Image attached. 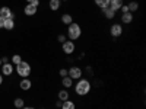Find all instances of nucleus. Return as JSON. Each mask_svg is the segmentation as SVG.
<instances>
[{
    "label": "nucleus",
    "instance_id": "f257e3e1",
    "mask_svg": "<svg viewBox=\"0 0 146 109\" xmlns=\"http://www.w3.org/2000/svg\"><path fill=\"white\" fill-rule=\"evenodd\" d=\"M75 92L78 96H86L91 92V81L88 79H79L75 84Z\"/></svg>",
    "mask_w": 146,
    "mask_h": 109
},
{
    "label": "nucleus",
    "instance_id": "f03ea898",
    "mask_svg": "<svg viewBox=\"0 0 146 109\" xmlns=\"http://www.w3.org/2000/svg\"><path fill=\"white\" fill-rule=\"evenodd\" d=\"M80 35H82V28L79 23L76 22H72L70 25L67 26V38L70 41H76L80 38Z\"/></svg>",
    "mask_w": 146,
    "mask_h": 109
},
{
    "label": "nucleus",
    "instance_id": "7ed1b4c3",
    "mask_svg": "<svg viewBox=\"0 0 146 109\" xmlns=\"http://www.w3.org/2000/svg\"><path fill=\"white\" fill-rule=\"evenodd\" d=\"M16 67V73L21 76V77H29V74H31V66H29V63H27V61H21L18 66H15Z\"/></svg>",
    "mask_w": 146,
    "mask_h": 109
},
{
    "label": "nucleus",
    "instance_id": "20e7f679",
    "mask_svg": "<svg viewBox=\"0 0 146 109\" xmlns=\"http://www.w3.org/2000/svg\"><path fill=\"white\" fill-rule=\"evenodd\" d=\"M62 50H63V53H64V54L70 55V54L75 53V50H76V45H75V42H73V41L67 39L66 42H63V44H62Z\"/></svg>",
    "mask_w": 146,
    "mask_h": 109
},
{
    "label": "nucleus",
    "instance_id": "39448f33",
    "mask_svg": "<svg viewBox=\"0 0 146 109\" xmlns=\"http://www.w3.org/2000/svg\"><path fill=\"white\" fill-rule=\"evenodd\" d=\"M67 76L70 79H73V80H79L82 77V70L79 67H70L67 70Z\"/></svg>",
    "mask_w": 146,
    "mask_h": 109
},
{
    "label": "nucleus",
    "instance_id": "423d86ee",
    "mask_svg": "<svg viewBox=\"0 0 146 109\" xmlns=\"http://www.w3.org/2000/svg\"><path fill=\"white\" fill-rule=\"evenodd\" d=\"M110 33H111V36H114V38H118V36L123 33V26H121L120 23H114V25L110 28Z\"/></svg>",
    "mask_w": 146,
    "mask_h": 109
},
{
    "label": "nucleus",
    "instance_id": "0eeeda50",
    "mask_svg": "<svg viewBox=\"0 0 146 109\" xmlns=\"http://www.w3.org/2000/svg\"><path fill=\"white\" fill-rule=\"evenodd\" d=\"M0 16H2L3 19H15V15L12 13V10L7 6L0 7Z\"/></svg>",
    "mask_w": 146,
    "mask_h": 109
},
{
    "label": "nucleus",
    "instance_id": "6e6552de",
    "mask_svg": "<svg viewBox=\"0 0 146 109\" xmlns=\"http://www.w3.org/2000/svg\"><path fill=\"white\" fill-rule=\"evenodd\" d=\"M19 87L22 89V90H29L31 87H32V81L29 80V79H22L21 80V83H19Z\"/></svg>",
    "mask_w": 146,
    "mask_h": 109
},
{
    "label": "nucleus",
    "instance_id": "1a4fd4ad",
    "mask_svg": "<svg viewBox=\"0 0 146 109\" xmlns=\"http://www.w3.org/2000/svg\"><path fill=\"white\" fill-rule=\"evenodd\" d=\"M12 73H13V66L10 63H6V64L2 66V74L3 76H10Z\"/></svg>",
    "mask_w": 146,
    "mask_h": 109
},
{
    "label": "nucleus",
    "instance_id": "9d476101",
    "mask_svg": "<svg viewBox=\"0 0 146 109\" xmlns=\"http://www.w3.org/2000/svg\"><path fill=\"white\" fill-rule=\"evenodd\" d=\"M36 10H38V7H35V6H32V5H29V3L25 6V9H23V12H25L27 16H34V15L36 13Z\"/></svg>",
    "mask_w": 146,
    "mask_h": 109
},
{
    "label": "nucleus",
    "instance_id": "9b49d317",
    "mask_svg": "<svg viewBox=\"0 0 146 109\" xmlns=\"http://www.w3.org/2000/svg\"><path fill=\"white\" fill-rule=\"evenodd\" d=\"M123 5H124L123 0H110V7H111L114 12L120 10V7L123 6Z\"/></svg>",
    "mask_w": 146,
    "mask_h": 109
},
{
    "label": "nucleus",
    "instance_id": "f8f14e48",
    "mask_svg": "<svg viewBox=\"0 0 146 109\" xmlns=\"http://www.w3.org/2000/svg\"><path fill=\"white\" fill-rule=\"evenodd\" d=\"M121 22L126 23V25L131 23L133 22V13H130V12H127V13H121Z\"/></svg>",
    "mask_w": 146,
    "mask_h": 109
},
{
    "label": "nucleus",
    "instance_id": "ddd939ff",
    "mask_svg": "<svg viewBox=\"0 0 146 109\" xmlns=\"http://www.w3.org/2000/svg\"><path fill=\"white\" fill-rule=\"evenodd\" d=\"M13 28H15V20H13V19H5V22H3V29L12 31Z\"/></svg>",
    "mask_w": 146,
    "mask_h": 109
},
{
    "label": "nucleus",
    "instance_id": "4468645a",
    "mask_svg": "<svg viewBox=\"0 0 146 109\" xmlns=\"http://www.w3.org/2000/svg\"><path fill=\"white\" fill-rule=\"evenodd\" d=\"M102 13H104V16H105L107 19H114L117 12H114L111 7H107V9H104V10H102Z\"/></svg>",
    "mask_w": 146,
    "mask_h": 109
},
{
    "label": "nucleus",
    "instance_id": "2eb2a0df",
    "mask_svg": "<svg viewBox=\"0 0 146 109\" xmlns=\"http://www.w3.org/2000/svg\"><path fill=\"white\" fill-rule=\"evenodd\" d=\"M94 2H95V5L98 6L101 10H104V9L110 7V0H94Z\"/></svg>",
    "mask_w": 146,
    "mask_h": 109
},
{
    "label": "nucleus",
    "instance_id": "dca6fc26",
    "mask_svg": "<svg viewBox=\"0 0 146 109\" xmlns=\"http://www.w3.org/2000/svg\"><path fill=\"white\" fill-rule=\"evenodd\" d=\"M57 96H58V100H62V102H64V100L70 99V95H69V92H67V90H60Z\"/></svg>",
    "mask_w": 146,
    "mask_h": 109
},
{
    "label": "nucleus",
    "instance_id": "f3484780",
    "mask_svg": "<svg viewBox=\"0 0 146 109\" xmlns=\"http://www.w3.org/2000/svg\"><path fill=\"white\" fill-rule=\"evenodd\" d=\"M62 109H76V105H75V102H73V100L67 99V100H64V102H63Z\"/></svg>",
    "mask_w": 146,
    "mask_h": 109
},
{
    "label": "nucleus",
    "instance_id": "a211bd4d",
    "mask_svg": "<svg viewBox=\"0 0 146 109\" xmlns=\"http://www.w3.org/2000/svg\"><path fill=\"white\" fill-rule=\"evenodd\" d=\"M62 84H63V86H64L66 89H70V87L73 86V79H70L69 76H66V77H63Z\"/></svg>",
    "mask_w": 146,
    "mask_h": 109
},
{
    "label": "nucleus",
    "instance_id": "6ab92c4d",
    "mask_svg": "<svg viewBox=\"0 0 146 109\" xmlns=\"http://www.w3.org/2000/svg\"><path fill=\"white\" fill-rule=\"evenodd\" d=\"M60 5H62V2H60V0H50V3H48L50 9H51V10H54V12L60 9Z\"/></svg>",
    "mask_w": 146,
    "mask_h": 109
},
{
    "label": "nucleus",
    "instance_id": "aec40b11",
    "mask_svg": "<svg viewBox=\"0 0 146 109\" xmlns=\"http://www.w3.org/2000/svg\"><path fill=\"white\" fill-rule=\"evenodd\" d=\"M62 22L64 23V25H70V23L73 22V18H72V15H69V13H64L63 16H62Z\"/></svg>",
    "mask_w": 146,
    "mask_h": 109
},
{
    "label": "nucleus",
    "instance_id": "412c9836",
    "mask_svg": "<svg viewBox=\"0 0 146 109\" xmlns=\"http://www.w3.org/2000/svg\"><path fill=\"white\" fill-rule=\"evenodd\" d=\"M127 7H129V12H130V13H133V12H137L139 3H137V2H130V3L127 5Z\"/></svg>",
    "mask_w": 146,
    "mask_h": 109
},
{
    "label": "nucleus",
    "instance_id": "4be33fe9",
    "mask_svg": "<svg viewBox=\"0 0 146 109\" xmlns=\"http://www.w3.org/2000/svg\"><path fill=\"white\" fill-rule=\"evenodd\" d=\"M21 61H22V58H21V55L15 54L13 57H12V64H13V66H18V64H19Z\"/></svg>",
    "mask_w": 146,
    "mask_h": 109
},
{
    "label": "nucleus",
    "instance_id": "5701e85b",
    "mask_svg": "<svg viewBox=\"0 0 146 109\" xmlns=\"http://www.w3.org/2000/svg\"><path fill=\"white\" fill-rule=\"evenodd\" d=\"M13 105L18 108V109H21V108H23V105H25V102H23V99H21V98H18V99H15V102H13Z\"/></svg>",
    "mask_w": 146,
    "mask_h": 109
},
{
    "label": "nucleus",
    "instance_id": "b1692460",
    "mask_svg": "<svg viewBox=\"0 0 146 109\" xmlns=\"http://www.w3.org/2000/svg\"><path fill=\"white\" fill-rule=\"evenodd\" d=\"M57 41H58L60 44H63V42H66V41H67V36H66V35H63V33H60V35L57 36Z\"/></svg>",
    "mask_w": 146,
    "mask_h": 109
},
{
    "label": "nucleus",
    "instance_id": "393cba45",
    "mask_svg": "<svg viewBox=\"0 0 146 109\" xmlns=\"http://www.w3.org/2000/svg\"><path fill=\"white\" fill-rule=\"evenodd\" d=\"M58 74L62 76V79H63V77H66V76H67V68H62V70L58 71Z\"/></svg>",
    "mask_w": 146,
    "mask_h": 109
},
{
    "label": "nucleus",
    "instance_id": "a878e982",
    "mask_svg": "<svg viewBox=\"0 0 146 109\" xmlns=\"http://www.w3.org/2000/svg\"><path fill=\"white\" fill-rule=\"evenodd\" d=\"M120 12H121V13H127V12H129L127 5H123V6H121V7H120Z\"/></svg>",
    "mask_w": 146,
    "mask_h": 109
},
{
    "label": "nucleus",
    "instance_id": "bb28decb",
    "mask_svg": "<svg viewBox=\"0 0 146 109\" xmlns=\"http://www.w3.org/2000/svg\"><path fill=\"white\" fill-rule=\"evenodd\" d=\"M29 5H32V6H35V7H38V6H40V0H34V2L29 3Z\"/></svg>",
    "mask_w": 146,
    "mask_h": 109
},
{
    "label": "nucleus",
    "instance_id": "cd10ccee",
    "mask_svg": "<svg viewBox=\"0 0 146 109\" xmlns=\"http://www.w3.org/2000/svg\"><path fill=\"white\" fill-rule=\"evenodd\" d=\"M6 63H9V58L7 57H3L2 58V64H6Z\"/></svg>",
    "mask_w": 146,
    "mask_h": 109
},
{
    "label": "nucleus",
    "instance_id": "c85d7f7f",
    "mask_svg": "<svg viewBox=\"0 0 146 109\" xmlns=\"http://www.w3.org/2000/svg\"><path fill=\"white\" fill-rule=\"evenodd\" d=\"M62 105H63V102H62V100L56 102V106H57V108H60V109H62Z\"/></svg>",
    "mask_w": 146,
    "mask_h": 109
},
{
    "label": "nucleus",
    "instance_id": "c756f323",
    "mask_svg": "<svg viewBox=\"0 0 146 109\" xmlns=\"http://www.w3.org/2000/svg\"><path fill=\"white\" fill-rule=\"evenodd\" d=\"M3 22H5V19H3L2 16H0V29H2V28H3Z\"/></svg>",
    "mask_w": 146,
    "mask_h": 109
},
{
    "label": "nucleus",
    "instance_id": "7c9ffc66",
    "mask_svg": "<svg viewBox=\"0 0 146 109\" xmlns=\"http://www.w3.org/2000/svg\"><path fill=\"white\" fill-rule=\"evenodd\" d=\"M86 71L89 73V74H92V68H91V67H88V68H86Z\"/></svg>",
    "mask_w": 146,
    "mask_h": 109
},
{
    "label": "nucleus",
    "instance_id": "2f4dec72",
    "mask_svg": "<svg viewBox=\"0 0 146 109\" xmlns=\"http://www.w3.org/2000/svg\"><path fill=\"white\" fill-rule=\"evenodd\" d=\"M2 83H3V76L0 74V86H2Z\"/></svg>",
    "mask_w": 146,
    "mask_h": 109
},
{
    "label": "nucleus",
    "instance_id": "473e14b6",
    "mask_svg": "<svg viewBox=\"0 0 146 109\" xmlns=\"http://www.w3.org/2000/svg\"><path fill=\"white\" fill-rule=\"evenodd\" d=\"M21 109H34V108H25V106H23V108H21Z\"/></svg>",
    "mask_w": 146,
    "mask_h": 109
},
{
    "label": "nucleus",
    "instance_id": "72a5a7b5",
    "mask_svg": "<svg viewBox=\"0 0 146 109\" xmlns=\"http://www.w3.org/2000/svg\"><path fill=\"white\" fill-rule=\"evenodd\" d=\"M27 2H28V3H32V2H34V0H27Z\"/></svg>",
    "mask_w": 146,
    "mask_h": 109
},
{
    "label": "nucleus",
    "instance_id": "f704fd0d",
    "mask_svg": "<svg viewBox=\"0 0 146 109\" xmlns=\"http://www.w3.org/2000/svg\"><path fill=\"white\" fill-rule=\"evenodd\" d=\"M0 67H2V58H0Z\"/></svg>",
    "mask_w": 146,
    "mask_h": 109
},
{
    "label": "nucleus",
    "instance_id": "c9c22d12",
    "mask_svg": "<svg viewBox=\"0 0 146 109\" xmlns=\"http://www.w3.org/2000/svg\"><path fill=\"white\" fill-rule=\"evenodd\" d=\"M60 2H67V0H60Z\"/></svg>",
    "mask_w": 146,
    "mask_h": 109
}]
</instances>
